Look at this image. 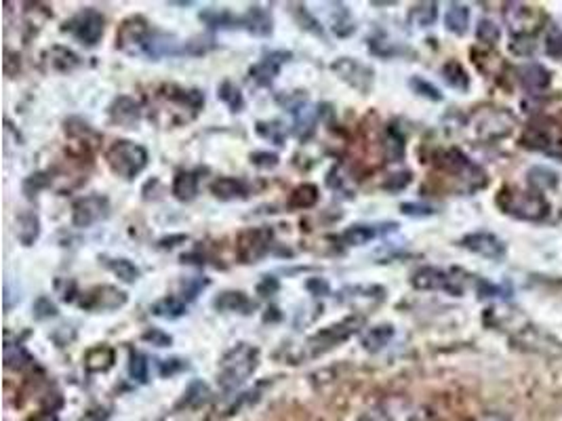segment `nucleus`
<instances>
[{
  "label": "nucleus",
  "instance_id": "obj_43",
  "mask_svg": "<svg viewBox=\"0 0 562 421\" xmlns=\"http://www.w3.org/2000/svg\"><path fill=\"white\" fill-rule=\"evenodd\" d=\"M148 358L142 352H131L129 356V375L133 381L137 383H146L148 381Z\"/></svg>",
  "mask_w": 562,
  "mask_h": 421
},
{
  "label": "nucleus",
  "instance_id": "obj_39",
  "mask_svg": "<svg viewBox=\"0 0 562 421\" xmlns=\"http://www.w3.org/2000/svg\"><path fill=\"white\" fill-rule=\"evenodd\" d=\"M217 97L232 110V112H242L244 108V97H242L241 88L232 81H224L217 86Z\"/></svg>",
  "mask_w": 562,
  "mask_h": 421
},
{
  "label": "nucleus",
  "instance_id": "obj_61",
  "mask_svg": "<svg viewBox=\"0 0 562 421\" xmlns=\"http://www.w3.org/2000/svg\"><path fill=\"white\" fill-rule=\"evenodd\" d=\"M36 421H55V417L53 415H40Z\"/></svg>",
  "mask_w": 562,
  "mask_h": 421
},
{
  "label": "nucleus",
  "instance_id": "obj_59",
  "mask_svg": "<svg viewBox=\"0 0 562 421\" xmlns=\"http://www.w3.org/2000/svg\"><path fill=\"white\" fill-rule=\"evenodd\" d=\"M306 287H308V291L312 293V295H328V282L326 280H322V278H310L308 282H306Z\"/></svg>",
  "mask_w": 562,
  "mask_h": 421
},
{
  "label": "nucleus",
  "instance_id": "obj_31",
  "mask_svg": "<svg viewBox=\"0 0 562 421\" xmlns=\"http://www.w3.org/2000/svg\"><path fill=\"white\" fill-rule=\"evenodd\" d=\"M293 114H295V135H297L299 142H306V139L314 133V129H316L319 112H316L314 108H310V105L304 103V105L297 108Z\"/></svg>",
  "mask_w": 562,
  "mask_h": 421
},
{
  "label": "nucleus",
  "instance_id": "obj_26",
  "mask_svg": "<svg viewBox=\"0 0 562 421\" xmlns=\"http://www.w3.org/2000/svg\"><path fill=\"white\" fill-rule=\"evenodd\" d=\"M319 200H321V190H319V185H314V183H302V185H297V188L291 192V196H289V200H287V207L293 209V211H304V209H312V207H316Z\"/></svg>",
  "mask_w": 562,
  "mask_h": 421
},
{
  "label": "nucleus",
  "instance_id": "obj_6",
  "mask_svg": "<svg viewBox=\"0 0 562 421\" xmlns=\"http://www.w3.org/2000/svg\"><path fill=\"white\" fill-rule=\"evenodd\" d=\"M274 245V230L268 226L246 228L236 238V257L241 263H259Z\"/></svg>",
  "mask_w": 562,
  "mask_h": 421
},
{
  "label": "nucleus",
  "instance_id": "obj_37",
  "mask_svg": "<svg viewBox=\"0 0 562 421\" xmlns=\"http://www.w3.org/2000/svg\"><path fill=\"white\" fill-rule=\"evenodd\" d=\"M442 76H445L447 83L451 84L453 88H457V91H468L470 88V76H468V72L455 59H451V62H447L442 66Z\"/></svg>",
  "mask_w": 562,
  "mask_h": 421
},
{
  "label": "nucleus",
  "instance_id": "obj_50",
  "mask_svg": "<svg viewBox=\"0 0 562 421\" xmlns=\"http://www.w3.org/2000/svg\"><path fill=\"white\" fill-rule=\"evenodd\" d=\"M248 161L257 168H276L280 163L278 154H274V152H251Z\"/></svg>",
  "mask_w": 562,
  "mask_h": 421
},
{
  "label": "nucleus",
  "instance_id": "obj_21",
  "mask_svg": "<svg viewBox=\"0 0 562 421\" xmlns=\"http://www.w3.org/2000/svg\"><path fill=\"white\" fill-rule=\"evenodd\" d=\"M211 194L217 198V200H224V202H230V200H242L246 198L248 190H246V183L239 179V177H217L211 185H209Z\"/></svg>",
  "mask_w": 562,
  "mask_h": 421
},
{
  "label": "nucleus",
  "instance_id": "obj_40",
  "mask_svg": "<svg viewBox=\"0 0 562 421\" xmlns=\"http://www.w3.org/2000/svg\"><path fill=\"white\" fill-rule=\"evenodd\" d=\"M404 135L396 127H388L386 129V154L392 163H401L402 156H404Z\"/></svg>",
  "mask_w": 562,
  "mask_h": 421
},
{
  "label": "nucleus",
  "instance_id": "obj_58",
  "mask_svg": "<svg viewBox=\"0 0 562 421\" xmlns=\"http://www.w3.org/2000/svg\"><path fill=\"white\" fill-rule=\"evenodd\" d=\"M57 291H59V295H62V299L64 301H74V297H76V282L74 280H57Z\"/></svg>",
  "mask_w": 562,
  "mask_h": 421
},
{
  "label": "nucleus",
  "instance_id": "obj_42",
  "mask_svg": "<svg viewBox=\"0 0 562 421\" xmlns=\"http://www.w3.org/2000/svg\"><path fill=\"white\" fill-rule=\"evenodd\" d=\"M556 181H558V177H556V173L550 171V168L537 167V168H531V173H529V183H531L537 192H544V190H548V188H554Z\"/></svg>",
  "mask_w": 562,
  "mask_h": 421
},
{
  "label": "nucleus",
  "instance_id": "obj_33",
  "mask_svg": "<svg viewBox=\"0 0 562 421\" xmlns=\"http://www.w3.org/2000/svg\"><path fill=\"white\" fill-rule=\"evenodd\" d=\"M255 131H257V135L261 139H265V142H270L274 146H285L287 135H289V131H287L282 120H259L255 125Z\"/></svg>",
  "mask_w": 562,
  "mask_h": 421
},
{
  "label": "nucleus",
  "instance_id": "obj_25",
  "mask_svg": "<svg viewBox=\"0 0 562 421\" xmlns=\"http://www.w3.org/2000/svg\"><path fill=\"white\" fill-rule=\"evenodd\" d=\"M171 192L179 202H192L198 194V175L194 171H179L173 179Z\"/></svg>",
  "mask_w": 562,
  "mask_h": 421
},
{
  "label": "nucleus",
  "instance_id": "obj_52",
  "mask_svg": "<svg viewBox=\"0 0 562 421\" xmlns=\"http://www.w3.org/2000/svg\"><path fill=\"white\" fill-rule=\"evenodd\" d=\"M142 339L148 341V343H152V345H156V347H168L173 343V337L168 335V333H164L162 329H148L142 335Z\"/></svg>",
  "mask_w": 562,
  "mask_h": 421
},
{
  "label": "nucleus",
  "instance_id": "obj_32",
  "mask_svg": "<svg viewBox=\"0 0 562 421\" xmlns=\"http://www.w3.org/2000/svg\"><path fill=\"white\" fill-rule=\"evenodd\" d=\"M445 25L449 32L461 36L468 32V25H470V8L466 4H451L447 15H445Z\"/></svg>",
  "mask_w": 562,
  "mask_h": 421
},
{
  "label": "nucleus",
  "instance_id": "obj_1",
  "mask_svg": "<svg viewBox=\"0 0 562 421\" xmlns=\"http://www.w3.org/2000/svg\"><path fill=\"white\" fill-rule=\"evenodd\" d=\"M259 367V350L251 343L234 345L222 360H219V386L224 390H234L242 386Z\"/></svg>",
  "mask_w": 562,
  "mask_h": 421
},
{
  "label": "nucleus",
  "instance_id": "obj_18",
  "mask_svg": "<svg viewBox=\"0 0 562 421\" xmlns=\"http://www.w3.org/2000/svg\"><path fill=\"white\" fill-rule=\"evenodd\" d=\"M461 247L468 249V251L476 253V255H482V257H488V259H501L505 255V245L497 236L486 234V232L468 234L461 241Z\"/></svg>",
  "mask_w": 562,
  "mask_h": 421
},
{
  "label": "nucleus",
  "instance_id": "obj_55",
  "mask_svg": "<svg viewBox=\"0 0 562 421\" xmlns=\"http://www.w3.org/2000/svg\"><path fill=\"white\" fill-rule=\"evenodd\" d=\"M401 211L404 215H411V217H428V215H434V209L428 207V204H415V202H404L401 204Z\"/></svg>",
  "mask_w": 562,
  "mask_h": 421
},
{
  "label": "nucleus",
  "instance_id": "obj_8",
  "mask_svg": "<svg viewBox=\"0 0 562 421\" xmlns=\"http://www.w3.org/2000/svg\"><path fill=\"white\" fill-rule=\"evenodd\" d=\"M522 146L531 148V150H541L548 154H562V137L561 127L550 120V118H541L529 125V129L522 135Z\"/></svg>",
  "mask_w": 562,
  "mask_h": 421
},
{
  "label": "nucleus",
  "instance_id": "obj_38",
  "mask_svg": "<svg viewBox=\"0 0 562 421\" xmlns=\"http://www.w3.org/2000/svg\"><path fill=\"white\" fill-rule=\"evenodd\" d=\"M32 362H34V358L28 354V350L23 345L6 341V345H4V364L8 369H23V367H28Z\"/></svg>",
  "mask_w": 562,
  "mask_h": 421
},
{
  "label": "nucleus",
  "instance_id": "obj_13",
  "mask_svg": "<svg viewBox=\"0 0 562 421\" xmlns=\"http://www.w3.org/2000/svg\"><path fill=\"white\" fill-rule=\"evenodd\" d=\"M514 118L503 110H482L474 118V131L481 139H497L512 131Z\"/></svg>",
  "mask_w": 562,
  "mask_h": 421
},
{
  "label": "nucleus",
  "instance_id": "obj_56",
  "mask_svg": "<svg viewBox=\"0 0 562 421\" xmlns=\"http://www.w3.org/2000/svg\"><path fill=\"white\" fill-rule=\"evenodd\" d=\"M546 53L552 57H562V32H552L546 38Z\"/></svg>",
  "mask_w": 562,
  "mask_h": 421
},
{
  "label": "nucleus",
  "instance_id": "obj_28",
  "mask_svg": "<svg viewBox=\"0 0 562 421\" xmlns=\"http://www.w3.org/2000/svg\"><path fill=\"white\" fill-rule=\"evenodd\" d=\"M66 135L82 146H91V148H95L101 142V135L82 118H68L66 120Z\"/></svg>",
  "mask_w": 562,
  "mask_h": 421
},
{
  "label": "nucleus",
  "instance_id": "obj_5",
  "mask_svg": "<svg viewBox=\"0 0 562 421\" xmlns=\"http://www.w3.org/2000/svg\"><path fill=\"white\" fill-rule=\"evenodd\" d=\"M362 323H365L362 316H348V318H343L337 325H331V327L321 329L316 335H312L304 343V350H306L304 358H316L321 354H326L328 350L337 347L339 343L348 341L350 337L362 327Z\"/></svg>",
  "mask_w": 562,
  "mask_h": 421
},
{
  "label": "nucleus",
  "instance_id": "obj_4",
  "mask_svg": "<svg viewBox=\"0 0 562 421\" xmlns=\"http://www.w3.org/2000/svg\"><path fill=\"white\" fill-rule=\"evenodd\" d=\"M497 204L503 213L514 215L518 219L539 221L548 215L546 198L535 192H520L514 188H503L497 194Z\"/></svg>",
  "mask_w": 562,
  "mask_h": 421
},
{
  "label": "nucleus",
  "instance_id": "obj_60",
  "mask_svg": "<svg viewBox=\"0 0 562 421\" xmlns=\"http://www.w3.org/2000/svg\"><path fill=\"white\" fill-rule=\"evenodd\" d=\"M481 421H505V420H501V417H497V415H488V417H482Z\"/></svg>",
  "mask_w": 562,
  "mask_h": 421
},
{
  "label": "nucleus",
  "instance_id": "obj_51",
  "mask_svg": "<svg viewBox=\"0 0 562 421\" xmlns=\"http://www.w3.org/2000/svg\"><path fill=\"white\" fill-rule=\"evenodd\" d=\"M408 183H411V173H408V171H401V173L390 175L388 181L384 183V188H386L388 192H401V190H404Z\"/></svg>",
  "mask_w": 562,
  "mask_h": 421
},
{
  "label": "nucleus",
  "instance_id": "obj_17",
  "mask_svg": "<svg viewBox=\"0 0 562 421\" xmlns=\"http://www.w3.org/2000/svg\"><path fill=\"white\" fill-rule=\"evenodd\" d=\"M505 21L510 23V28L514 30L516 36H527V34H531L533 30L539 28L541 15L533 6L514 2V4H507L505 6Z\"/></svg>",
  "mask_w": 562,
  "mask_h": 421
},
{
  "label": "nucleus",
  "instance_id": "obj_36",
  "mask_svg": "<svg viewBox=\"0 0 562 421\" xmlns=\"http://www.w3.org/2000/svg\"><path fill=\"white\" fill-rule=\"evenodd\" d=\"M150 312L164 321H175L185 314V304L179 297H162L150 308Z\"/></svg>",
  "mask_w": 562,
  "mask_h": 421
},
{
  "label": "nucleus",
  "instance_id": "obj_20",
  "mask_svg": "<svg viewBox=\"0 0 562 421\" xmlns=\"http://www.w3.org/2000/svg\"><path fill=\"white\" fill-rule=\"evenodd\" d=\"M241 28H244L246 32H251L255 36H270L272 30H274L272 15L263 6L255 4L244 15H241Z\"/></svg>",
  "mask_w": 562,
  "mask_h": 421
},
{
  "label": "nucleus",
  "instance_id": "obj_41",
  "mask_svg": "<svg viewBox=\"0 0 562 421\" xmlns=\"http://www.w3.org/2000/svg\"><path fill=\"white\" fill-rule=\"evenodd\" d=\"M436 19H438V4L436 2H421V4H415L411 11V21H415L421 28L434 25Z\"/></svg>",
  "mask_w": 562,
  "mask_h": 421
},
{
  "label": "nucleus",
  "instance_id": "obj_12",
  "mask_svg": "<svg viewBox=\"0 0 562 421\" xmlns=\"http://www.w3.org/2000/svg\"><path fill=\"white\" fill-rule=\"evenodd\" d=\"M438 167L464 181H468L472 188H481L484 185V173L478 165H474L461 150H447L442 152Z\"/></svg>",
  "mask_w": 562,
  "mask_h": 421
},
{
  "label": "nucleus",
  "instance_id": "obj_44",
  "mask_svg": "<svg viewBox=\"0 0 562 421\" xmlns=\"http://www.w3.org/2000/svg\"><path fill=\"white\" fill-rule=\"evenodd\" d=\"M209 396H211V392H209V386H207V383H202V381H192L190 388H188V392L183 394V405L194 407V405L205 403Z\"/></svg>",
  "mask_w": 562,
  "mask_h": 421
},
{
  "label": "nucleus",
  "instance_id": "obj_47",
  "mask_svg": "<svg viewBox=\"0 0 562 421\" xmlns=\"http://www.w3.org/2000/svg\"><path fill=\"white\" fill-rule=\"evenodd\" d=\"M411 88H413L415 93H419V95L432 99V101H442V93H440L434 84L423 81V79H419V76H413V79H411Z\"/></svg>",
  "mask_w": 562,
  "mask_h": 421
},
{
  "label": "nucleus",
  "instance_id": "obj_57",
  "mask_svg": "<svg viewBox=\"0 0 562 421\" xmlns=\"http://www.w3.org/2000/svg\"><path fill=\"white\" fill-rule=\"evenodd\" d=\"M185 360L181 358H171V360H162L161 362V375L162 377H171L175 373H179L181 369H185Z\"/></svg>",
  "mask_w": 562,
  "mask_h": 421
},
{
  "label": "nucleus",
  "instance_id": "obj_49",
  "mask_svg": "<svg viewBox=\"0 0 562 421\" xmlns=\"http://www.w3.org/2000/svg\"><path fill=\"white\" fill-rule=\"evenodd\" d=\"M207 284H209V280H202V278H185V280L181 282V295H183V299H188V301L196 299L198 293H200Z\"/></svg>",
  "mask_w": 562,
  "mask_h": 421
},
{
  "label": "nucleus",
  "instance_id": "obj_16",
  "mask_svg": "<svg viewBox=\"0 0 562 421\" xmlns=\"http://www.w3.org/2000/svg\"><path fill=\"white\" fill-rule=\"evenodd\" d=\"M293 55L289 51H272V53H265L255 66H251L248 70V76L251 81L259 84V86H268L276 81L280 68L291 59Z\"/></svg>",
  "mask_w": 562,
  "mask_h": 421
},
{
  "label": "nucleus",
  "instance_id": "obj_30",
  "mask_svg": "<svg viewBox=\"0 0 562 421\" xmlns=\"http://www.w3.org/2000/svg\"><path fill=\"white\" fill-rule=\"evenodd\" d=\"M520 83L529 91H544L550 84V72L539 64H527L518 70Z\"/></svg>",
  "mask_w": 562,
  "mask_h": 421
},
{
  "label": "nucleus",
  "instance_id": "obj_10",
  "mask_svg": "<svg viewBox=\"0 0 562 421\" xmlns=\"http://www.w3.org/2000/svg\"><path fill=\"white\" fill-rule=\"evenodd\" d=\"M127 301H129V295L125 291L112 284H101V287L88 289L81 297L79 306L86 312H114L127 306Z\"/></svg>",
  "mask_w": 562,
  "mask_h": 421
},
{
  "label": "nucleus",
  "instance_id": "obj_22",
  "mask_svg": "<svg viewBox=\"0 0 562 421\" xmlns=\"http://www.w3.org/2000/svg\"><path fill=\"white\" fill-rule=\"evenodd\" d=\"M213 308L219 312H239V314H251L255 310V304L248 299L242 291H224L213 299Z\"/></svg>",
  "mask_w": 562,
  "mask_h": 421
},
{
  "label": "nucleus",
  "instance_id": "obj_3",
  "mask_svg": "<svg viewBox=\"0 0 562 421\" xmlns=\"http://www.w3.org/2000/svg\"><path fill=\"white\" fill-rule=\"evenodd\" d=\"M156 30L150 25V21L142 15L127 17L118 30H116V49H120L127 55H148L152 51Z\"/></svg>",
  "mask_w": 562,
  "mask_h": 421
},
{
  "label": "nucleus",
  "instance_id": "obj_24",
  "mask_svg": "<svg viewBox=\"0 0 562 421\" xmlns=\"http://www.w3.org/2000/svg\"><path fill=\"white\" fill-rule=\"evenodd\" d=\"M47 59H49V66H51L55 72H62V74L74 72V70L82 64L81 57H79L72 49L62 47V45L51 47V51L47 53Z\"/></svg>",
  "mask_w": 562,
  "mask_h": 421
},
{
  "label": "nucleus",
  "instance_id": "obj_11",
  "mask_svg": "<svg viewBox=\"0 0 562 421\" xmlns=\"http://www.w3.org/2000/svg\"><path fill=\"white\" fill-rule=\"evenodd\" d=\"M110 215V200L101 194H88L74 200L72 204V226L74 228H91L97 221Z\"/></svg>",
  "mask_w": 562,
  "mask_h": 421
},
{
  "label": "nucleus",
  "instance_id": "obj_19",
  "mask_svg": "<svg viewBox=\"0 0 562 421\" xmlns=\"http://www.w3.org/2000/svg\"><path fill=\"white\" fill-rule=\"evenodd\" d=\"M116 362V350L108 343H99L86 350L84 354V369L88 373H105Z\"/></svg>",
  "mask_w": 562,
  "mask_h": 421
},
{
  "label": "nucleus",
  "instance_id": "obj_29",
  "mask_svg": "<svg viewBox=\"0 0 562 421\" xmlns=\"http://www.w3.org/2000/svg\"><path fill=\"white\" fill-rule=\"evenodd\" d=\"M382 234L379 226H367V224H356L350 226L343 234H341V243L348 247H362L369 245L371 241H375Z\"/></svg>",
  "mask_w": 562,
  "mask_h": 421
},
{
  "label": "nucleus",
  "instance_id": "obj_35",
  "mask_svg": "<svg viewBox=\"0 0 562 421\" xmlns=\"http://www.w3.org/2000/svg\"><path fill=\"white\" fill-rule=\"evenodd\" d=\"M394 337V327L392 325H379L369 329L365 337H362V347L367 352H379L382 347L388 345V341Z\"/></svg>",
  "mask_w": 562,
  "mask_h": 421
},
{
  "label": "nucleus",
  "instance_id": "obj_48",
  "mask_svg": "<svg viewBox=\"0 0 562 421\" xmlns=\"http://www.w3.org/2000/svg\"><path fill=\"white\" fill-rule=\"evenodd\" d=\"M34 316H36V321L55 318V316H57V306H55L49 297L40 295V297L34 301Z\"/></svg>",
  "mask_w": 562,
  "mask_h": 421
},
{
  "label": "nucleus",
  "instance_id": "obj_27",
  "mask_svg": "<svg viewBox=\"0 0 562 421\" xmlns=\"http://www.w3.org/2000/svg\"><path fill=\"white\" fill-rule=\"evenodd\" d=\"M103 265H105V267L118 278V280H122V282H127V284L137 282L139 276H142V270H139L131 259H127V257H103Z\"/></svg>",
  "mask_w": 562,
  "mask_h": 421
},
{
  "label": "nucleus",
  "instance_id": "obj_2",
  "mask_svg": "<svg viewBox=\"0 0 562 421\" xmlns=\"http://www.w3.org/2000/svg\"><path fill=\"white\" fill-rule=\"evenodd\" d=\"M148 150L131 139H116L105 152V163L110 171L125 181H133L137 175H142L144 168L148 167Z\"/></svg>",
  "mask_w": 562,
  "mask_h": 421
},
{
  "label": "nucleus",
  "instance_id": "obj_9",
  "mask_svg": "<svg viewBox=\"0 0 562 421\" xmlns=\"http://www.w3.org/2000/svg\"><path fill=\"white\" fill-rule=\"evenodd\" d=\"M331 70L343 81L345 84H350L352 88H356L358 93L367 95L373 91V84H375V72L371 66L358 62V59H352V57H339L331 64Z\"/></svg>",
  "mask_w": 562,
  "mask_h": 421
},
{
  "label": "nucleus",
  "instance_id": "obj_54",
  "mask_svg": "<svg viewBox=\"0 0 562 421\" xmlns=\"http://www.w3.org/2000/svg\"><path fill=\"white\" fill-rule=\"evenodd\" d=\"M278 289H280L278 278H274V276H263L261 282L257 284V295H261V297H272V295L278 293Z\"/></svg>",
  "mask_w": 562,
  "mask_h": 421
},
{
  "label": "nucleus",
  "instance_id": "obj_34",
  "mask_svg": "<svg viewBox=\"0 0 562 421\" xmlns=\"http://www.w3.org/2000/svg\"><path fill=\"white\" fill-rule=\"evenodd\" d=\"M200 21H205L209 28H219V30H232L241 28V17H234L230 11L224 8H207L200 13Z\"/></svg>",
  "mask_w": 562,
  "mask_h": 421
},
{
  "label": "nucleus",
  "instance_id": "obj_45",
  "mask_svg": "<svg viewBox=\"0 0 562 421\" xmlns=\"http://www.w3.org/2000/svg\"><path fill=\"white\" fill-rule=\"evenodd\" d=\"M49 185H51V177H49V173H34V175H30V177L23 181V192H25L28 198H32V196H36L40 190H45V188H49Z\"/></svg>",
  "mask_w": 562,
  "mask_h": 421
},
{
  "label": "nucleus",
  "instance_id": "obj_23",
  "mask_svg": "<svg viewBox=\"0 0 562 421\" xmlns=\"http://www.w3.org/2000/svg\"><path fill=\"white\" fill-rule=\"evenodd\" d=\"M15 236L23 247H32L40 236V219L36 213L25 211L15 219Z\"/></svg>",
  "mask_w": 562,
  "mask_h": 421
},
{
  "label": "nucleus",
  "instance_id": "obj_46",
  "mask_svg": "<svg viewBox=\"0 0 562 421\" xmlns=\"http://www.w3.org/2000/svg\"><path fill=\"white\" fill-rule=\"evenodd\" d=\"M499 36H501L499 28L493 21H488V19H482L478 28H476V38L481 40L482 45H495L499 40Z\"/></svg>",
  "mask_w": 562,
  "mask_h": 421
},
{
  "label": "nucleus",
  "instance_id": "obj_7",
  "mask_svg": "<svg viewBox=\"0 0 562 421\" xmlns=\"http://www.w3.org/2000/svg\"><path fill=\"white\" fill-rule=\"evenodd\" d=\"M62 30L70 32L84 47H95L101 40V36H103L105 19H103V15L97 8L86 6V8L79 11L70 21H66Z\"/></svg>",
  "mask_w": 562,
  "mask_h": 421
},
{
  "label": "nucleus",
  "instance_id": "obj_14",
  "mask_svg": "<svg viewBox=\"0 0 562 421\" xmlns=\"http://www.w3.org/2000/svg\"><path fill=\"white\" fill-rule=\"evenodd\" d=\"M142 114H144L142 103L131 95H118L108 108L110 122L122 129H135L142 120Z\"/></svg>",
  "mask_w": 562,
  "mask_h": 421
},
{
  "label": "nucleus",
  "instance_id": "obj_15",
  "mask_svg": "<svg viewBox=\"0 0 562 421\" xmlns=\"http://www.w3.org/2000/svg\"><path fill=\"white\" fill-rule=\"evenodd\" d=\"M411 284L417 291H449L453 295H461V287L455 284V278L438 267H419L411 276Z\"/></svg>",
  "mask_w": 562,
  "mask_h": 421
},
{
  "label": "nucleus",
  "instance_id": "obj_53",
  "mask_svg": "<svg viewBox=\"0 0 562 421\" xmlns=\"http://www.w3.org/2000/svg\"><path fill=\"white\" fill-rule=\"evenodd\" d=\"M295 17H299V23H302V28H306V30H310V32H314V34H319V36H322V28L319 25V21L308 13V8L306 6H297V11H295Z\"/></svg>",
  "mask_w": 562,
  "mask_h": 421
}]
</instances>
